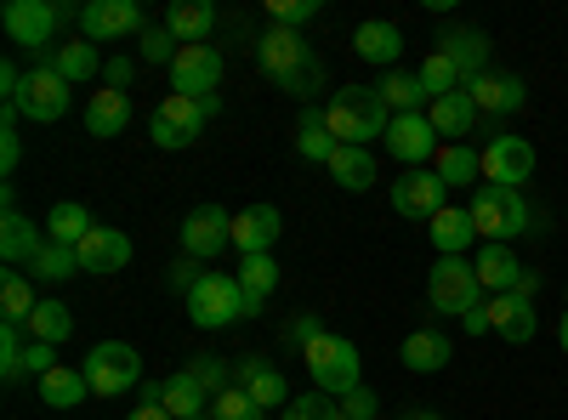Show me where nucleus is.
Segmentation results:
<instances>
[{"instance_id":"1","label":"nucleus","mask_w":568,"mask_h":420,"mask_svg":"<svg viewBox=\"0 0 568 420\" xmlns=\"http://www.w3.org/2000/svg\"><path fill=\"white\" fill-rule=\"evenodd\" d=\"M324 120H329V131H336V143L364 148L369 136H387L393 109L382 103V91H375V85H342L336 98L324 103Z\"/></svg>"},{"instance_id":"2","label":"nucleus","mask_w":568,"mask_h":420,"mask_svg":"<svg viewBox=\"0 0 568 420\" xmlns=\"http://www.w3.org/2000/svg\"><path fill=\"white\" fill-rule=\"evenodd\" d=\"M471 227H478L484 245H511L517 233H529V205H524V188H495V182H478L471 194Z\"/></svg>"},{"instance_id":"3","label":"nucleus","mask_w":568,"mask_h":420,"mask_svg":"<svg viewBox=\"0 0 568 420\" xmlns=\"http://www.w3.org/2000/svg\"><path fill=\"white\" fill-rule=\"evenodd\" d=\"M307 376H313V392H329V398H347L364 387V363H358V347L347 336H318L307 347Z\"/></svg>"},{"instance_id":"4","label":"nucleus","mask_w":568,"mask_h":420,"mask_svg":"<svg viewBox=\"0 0 568 420\" xmlns=\"http://www.w3.org/2000/svg\"><path fill=\"white\" fill-rule=\"evenodd\" d=\"M216 109H222V98H182V91H171V98L154 109V125H149V136L160 148H194V136L216 120Z\"/></svg>"},{"instance_id":"5","label":"nucleus","mask_w":568,"mask_h":420,"mask_svg":"<svg viewBox=\"0 0 568 420\" xmlns=\"http://www.w3.org/2000/svg\"><path fill=\"white\" fill-rule=\"evenodd\" d=\"M426 301H433L444 318H466L471 307H484L478 267H471L466 256H438L433 278H426Z\"/></svg>"},{"instance_id":"6","label":"nucleus","mask_w":568,"mask_h":420,"mask_svg":"<svg viewBox=\"0 0 568 420\" xmlns=\"http://www.w3.org/2000/svg\"><path fill=\"white\" fill-rule=\"evenodd\" d=\"M80 369H85V387L98 398H125L131 387H142V358L125 341H98Z\"/></svg>"},{"instance_id":"7","label":"nucleus","mask_w":568,"mask_h":420,"mask_svg":"<svg viewBox=\"0 0 568 420\" xmlns=\"http://www.w3.org/2000/svg\"><path fill=\"white\" fill-rule=\"evenodd\" d=\"M187 318L200 324V330H227V324L245 318V290L233 273H205L194 290H187Z\"/></svg>"},{"instance_id":"8","label":"nucleus","mask_w":568,"mask_h":420,"mask_svg":"<svg viewBox=\"0 0 568 420\" xmlns=\"http://www.w3.org/2000/svg\"><path fill=\"white\" fill-rule=\"evenodd\" d=\"M23 120H34V125H52V120H63L69 114V80L52 69V63H40L34 58V69L23 74V91H18V103H12Z\"/></svg>"},{"instance_id":"9","label":"nucleus","mask_w":568,"mask_h":420,"mask_svg":"<svg viewBox=\"0 0 568 420\" xmlns=\"http://www.w3.org/2000/svg\"><path fill=\"white\" fill-rule=\"evenodd\" d=\"M182 256H194V262H216L227 245H233V216L222 205H194L182 216Z\"/></svg>"},{"instance_id":"10","label":"nucleus","mask_w":568,"mask_h":420,"mask_svg":"<svg viewBox=\"0 0 568 420\" xmlns=\"http://www.w3.org/2000/svg\"><path fill=\"white\" fill-rule=\"evenodd\" d=\"M0 23H7V40L12 45H29V52L45 58V45H52L63 12L52 7V0H7V12H0Z\"/></svg>"},{"instance_id":"11","label":"nucleus","mask_w":568,"mask_h":420,"mask_svg":"<svg viewBox=\"0 0 568 420\" xmlns=\"http://www.w3.org/2000/svg\"><path fill=\"white\" fill-rule=\"evenodd\" d=\"M125 34H142L136 0H85L80 7V40L103 45V40H125Z\"/></svg>"},{"instance_id":"12","label":"nucleus","mask_w":568,"mask_h":420,"mask_svg":"<svg viewBox=\"0 0 568 420\" xmlns=\"http://www.w3.org/2000/svg\"><path fill=\"white\" fill-rule=\"evenodd\" d=\"M171 85L182 91V98H216V85H222V52H216V45H176Z\"/></svg>"},{"instance_id":"13","label":"nucleus","mask_w":568,"mask_h":420,"mask_svg":"<svg viewBox=\"0 0 568 420\" xmlns=\"http://www.w3.org/2000/svg\"><path fill=\"white\" fill-rule=\"evenodd\" d=\"M529 176H535V143L529 136H495L484 148V182H495V188H524Z\"/></svg>"},{"instance_id":"14","label":"nucleus","mask_w":568,"mask_h":420,"mask_svg":"<svg viewBox=\"0 0 568 420\" xmlns=\"http://www.w3.org/2000/svg\"><path fill=\"white\" fill-rule=\"evenodd\" d=\"M387 154H393L398 165H409V171H420L426 160H438V131H433V120H426V114H393V125H387Z\"/></svg>"},{"instance_id":"15","label":"nucleus","mask_w":568,"mask_h":420,"mask_svg":"<svg viewBox=\"0 0 568 420\" xmlns=\"http://www.w3.org/2000/svg\"><path fill=\"white\" fill-rule=\"evenodd\" d=\"M444 182H438V171H404L398 182H393V211L398 216H409V222H433L438 211H444Z\"/></svg>"},{"instance_id":"16","label":"nucleus","mask_w":568,"mask_h":420,"mask_svg":"<svg viewBox=\"0 0 568 420\" xmlns=\"http://www.w3.org/2000/svg\"><path fill=\"white\" fill-rule=\"evenodd\" d=\"M313 58V45H307V34L302 29H262V40H256V63H262V74L278 85L291 69H302Z\"/></svg>"},{"instance_id":"17","label":"nucleus","mask_w":568,"mask_h":420,"mask_svg":"<svg viewBox=\"0 0 568 420\" xmlns=\"http://www.w3.org/2000/svg\"><path fill=\"white\" fill-rule=\"evenodd\" d=\"M489 307V330L500 336V341H511V347H524V341H535V301L529 296H517V290H506V296H489L484 301Z\"/></svg>"},{"instance_id":"18","label":"nucleus","mask_w":568,"mask_h":420,"mask_svg":"<svg viewBox=\"0 0 568 420\" xmlns=\"http://www.w3.org/2000/svg\"><path fill=\"white\" fill-rule=\"evenodd\" d=\"M466 91H471V103H478V114H495V120H506V114H517L529 103L524 74H478Z\"/></svg>"},{"instance_id":"19","label":"nucleus","mask_w":568,"mask_h":420,"mask_svg":"<svg viewBox=\"0 0 568 420\" xmlns=\"http://www.w3.org/2000/svg\"><path fill=\"white\" fill-rule=\"evenodd\" d=\"M278 233H284L278 205H251V211L233 216V250H240V256H267Z\"/></svg>"},{"instance_id":"20","label":"nucleus","mask_w":568,"mask_h":420,"mask_svg":"<svg viewBox=\"0 0 568 420\" xmlns=\"http://www.w3.org/2000/svg\"><path fill=\"white\" fill-rule=\"evenodd\" d=\"M233 387H245L262 414L291 403V387H284V376H278L273 363H262V358H240V363H233Z\"/></svg>"},{"instance_id":"21","label":"nucleus","mask_w":568,"mask_h":420,"mask_svg":"<svg viewBox=\"0 0 568 420\" xmlns=\"http://www.w3.org/2000/svg\"><path fill=\"white\" fill-rule=\"evenodd\" d=\"M353 52H358L364 63H375V69H398V58H404V29L387 23V18H369V23L353 29Z\"/></svg>"},{"instance_id":"22","label":"nucleus","mask_w":568,"mask_h":420,"mask_svg":"<svg viewBox=\"0 0 568 420\" xmlns=\"http://www.w3.org/2000/svg\"><path fill=\"white\" fill-rule=\"evenodd\" d=\"M438 52L460 69V85L489 74V34L484 29H449V34H438Z\"/></svg>"},{"instance_id":"23","label":"nucleus","mask_w":568,"mask_h":420,"mask_svg":"<svg viewBox=\"0 0 568 420\" xmlns=\"http://www.w3.org/2000/svg\"><path fill=\"white\" fill-rule=\"evenodd\" d=\"M74 256H80V273H120L131 262V239L120 227H91Z\"/></svg>"},{"instance_id":"24","label":"nucleus","mask_w":568,"mask_h":420,"mask_svg":"<svg viewBox=\"0 0 568 420\" xmlns=\"http://www.w3.org/2000/svg\"><path fill=\"white\" fill-rule=\"evenodd\" d=\"M45 245H52V239H45V227H34L23 211H7V216H0V256H7L12 267H18V262L34 267V256H40Z\"/></svg>"},{"instance_id":"25","label":"nucleus","mask_w":568,"mask_h":420,"mask_svg":"<svg viewBox=\"0 0 568 420\" xmlns=\"http://www.w3.org/2000/svg\"><path fill=\"white\" fill-rule=\"evenodd\" d=\"M426 239H433V250H438V256H466V250H471V239H478V227H471V211L444 205L433 222H426Z\"/></svg>"},{"instance_id":"26","label":"nucleus","mask_w":568,"mask_h":420,"mask_svg":"<svg viewBox=\"0 0 568 420\" xmlns=\"http://www.w3.org/2000/svg\"><path fill=\"white\" fill-rule=\"evenodd\" d=\"M449 358H455V347H449L444 330H409L404 336V352H398V363L415 369V376H433V369H444Z\"/></svg>"},{"instance_id":"27","label":"nucleus","mask_w":568,"mask_h":420,"mask_svg":"<svg viewBox=\"0 0 568 420\" xmlns=\"http://www.w3.org/2000/svg\"><path fill=\"white\" fill-rule=\"evenodd\" d=\"M125 125H131V91H91L85 131L91 136H120Z\"/></svg>"},{"instance_id":"28","label":"nucleus","mask_w":568,"mask_h":420,"mask_svg":"<svg viewBox=\"0 0 568 420\" xmlns=\"http://www.w3.org/2000/svg\"><path fill=\"white\" fill-rule=\"evenodd\" d=\"M165 29L176 45H205L211 29H216V12L205 7V0H176V7L165 12Z\"/></svg>"},{"instance_id":"29","label":"nucleus","mask_w":568,"mask_h":420,"mask_svg":"<svg viewBox=\"0 0 568 420\" xmlns=\"http://www.w3.org/2000/svg\"><path fill=\"white\" fill-rule=\"evenodd\" d=\"M471 267H478V285H484L489 296H506L517 278H524V262L511 256V245H484Z\"/></svg>"},{"instance_id":"30","label":"nucleus","mask_w":568,"mask_h":420,"mask_svg":"<svg viewBox=\"0 0 568 420\" xmlns=\"http://www.w3.org/2000/svg\"><path fill=\"white\" fill-rule=\"evenodd\" d=\"M40 63H52V69H58V74H63L69 85H85L91 74H103V58H98V45H91V40H80V34H74L69 45H58V52H45Z\"/></svg>"},{"instance_id":"31","label":"nucleus","mask_w":568,"mask_h":420,"mask_svg":"<svg viewBox=\"0 0 568 420\" xmlns=\"http://www.w3.org/2000/svg\"><path fill=\"white\" fill-rule=\"evenodd\" d=\"M329 176H336V188H347V194H369L375 188V154L369 148H336V160H329Z\"/></svg>"},{"instance_id":"32","label":"nucleus","mask_w":568,"mask_h":420,"mask_svg":"<svg viewBox=\"0 0 568 420\" xmlns=\"http://www.w3.org/2000/svg\"><path fill=\"white\" fill-rule=\"evenodd\" d=\"M426 120H433L438 136H471V125H478V103H471V91H449V98H438L433 109H426Z\"/></svg>"},{"instance_id":"33","label":"nucleus","mask_w":568,"mask_h":420,"mask_svg":"<svg viewBox=\"0 0 568 420\" xmlns=\"http://www.w3.org/2000/svg\"><path fill=\"white\" fill-rule=\"evenodd\" d=\"M240 290H245V318H262V301L278 290V262L273 256H245Z\"/></svg>"},{"instance_id":"34","label":"nucleus","mask_w":568,"mask_h":420,"mask_svg":"<svg viewBox=\"0 0 568 420\" xmlns=\"http://www.w3.org/2000/svg\"><path fill=\"white\" fill-rule=\"evenodd\" d=\"M433 171H438L444 188H471V182L484 176V154H478V148H466V143H449V148H438Z\"/></svg>"},{"instance_id":"35","label":"nucleus","mask_w":568,"mask_h":420,"mask_svg":"<svg viewBox=\"0 0 568 420\" xmlns=\"http://www.w3.org/2000/svg\"><path fill=\"white\" fill-rule=\"evenodd\" d=\"M91 227H98V222H91V211H85V205H74V199H63V205L45 211V239H52V245L80 250V239H85Z\"/></svg>"},{"instance_id":"36","label":"nucleus","mask_w":568,"mask_h":420,"mask_svg":"<svg viewBox=\"0 0 568 420\" xmlns=\"http://www.w3.org/2000/svg\"><path fill=\"white\" fill-rule=\"evenodd\" d=\"M336 131H329V120H324V109H307L302 114V125H296V154L302 160H318V165H329L336 160Z\"/></svg>"},{"instance_id":"37","label":"nucleus","mask_w":568,"mask_h":420,"mask_svg":"<svg viewBox=\"0 0 568 420\" xmlns=\"http://www.w3.org/2000/svg\"><path fill=\"white\" fill-rule=\"evenodd\" d=\"M80 398H91V387H85V369L58 363L52 376H40V403H45V409H80Z\"/></svg>"},{"instance_id":"38","label":"nucleus","mask_w":568,"mask_h":420,"mask_svg":"<svg viewBox=\"0 0 568 420\" xmlns=\"http://www.w3.org/2000/svg\"><path fill=\"white\" fill-rule=\"evenodd\" d=\"M375 91H382V103H387L393 114H426V109H433V98H426L420 74H404V69H393Z\"/></svg>"},{"instance_id":"39","label":"nucleus","mask_w":568,"mask_h":420,"mask_svg":"<svg viewBox=\"0 0 568 420\" xmlns=\"http://www.w3.org/2000/svg\"><path fill=\"white\" fill-rule=\"evenodd\" d=\"M23 330H29V341H45V347H63V341L74 336V313H69L63 301H52V296H45V301L34 307V318L23 324Z\"/></svg>"},{"instance_id":"40","label":"nucleus","mask_w":568,"mask_h":420,"mask_svg":"<svg viewBox=\"0 0 568 420\" xmlns=\"http://www.w3.org/2000/svg\"><path fill=\"white\" fill-rule=\"evenodd\" d=\"M165 409H171L176 420H200V414H211V392L187 376V369H176V376L165 381Z\"/></svg>"},{"instance_id":"41","label":"nucleus","mask_w":568,"mask_h":420,"mask_svg":"<svg viewBox=\"0 0 568 420\" xmlns=\"http://www.w3.org/2000/svg\"><path fill=\"white\" fill-rule=\"evenodd\" d=\"M34 285H29V273H7L0 278V313H7V324H29L34 318Z\"/></svg>"},{"instance_id":"42","label":"nucleus","mask_w":568,"mask_h":420,"mask_svg":"<svg viewBox=\"0 0 568 420\" xmlns=\"http://www.w3.org/2000/svg\"><path fill=\"white\" fill-rule=\"evenodd\" d=\"M34 285H63V278H74L80 273V256L69 250V245H45L40 256H34Z\"/></svg>"},{"instance_id":"43","label":"nucleus","mask_w":568,"mask_h":420,"mask_svg":"<svg viewBox=\"0 0 568 420\" xmlns=\"http://www.w3.org/2000/svg\"><path fill=\"white\" fill-rule=\"evenodd\" d=\"M415 74H420V85H426V98H433V103H438V98H449V91H466V85H460V69H455L444 52H433Z\"/></svg>"},{"instance_id":"44","label":"nucleus","mask_w":568,"mask_h":420,"mask_svg":"<svg viewBox=\"0 0 568 420\" xmlns=\"http://www.w3.org/2000/svg\"><path fill=\"white\" fill-rule=\"evenodd\" d=\"M29 330L23 324H0V381H23V352H29V341H23Z\"/></svg>"},{"instance_id":"45","label":"nucleus","mask_w":568,"mask_h":420,"mask_svg":"<svg viewBox=\"0 0 568 420\" xmlns=\"http://www.w3.org/2000/svg\"><path fill=\"white\" fill-rule=\"evenodd\" d=\"M187 376H194V381L211 392V403H216V398L233 387V369H227L216 352H194V358H187Z\"/></svg>"},{"instance_id":"46","label":"nucleus","mask_w":568,"mask_h":420,"mask_svg":"<svg viewBox=\"0 0 568 420\" xmlns=\"http://www.w3.org/2000/svg\"><path fill=\"white\" fill-rule=\"evenodd\" d=\"M284 420H342V398L329 392H302L284 403Z\"/></svg>"},{"instance_id":"47","label":"nucleus","mask_w":568,"mask_h":420,"mask_svg":"<svg viewBox=\"0 0 568 420\" xmlns=\"http://www.w3.org/2000/svg\"><path fill=\"white\" fill-rule=\"evenodd\" d=\"M318 85H324V63H318V52H313L302 69H291V74L278 80V91H291V98H302L307 109H313V91H318Z\"/></svg>"},{"instance_id":"48","label":"nucleus","mask_w":568,"mask_h":420,"mask_svg":"<svg viewBox=\"0 0 568 420\" xmlns=\"http://www.w3.org/2000/svg\"><path fill=\"white\" fill-rule=\"evenodd\" d=\"M211 420H262V409L251 403V392H245V387H227V392L211 403Z\"/></svg>"},{"instance_id":"49","label":"nucleus","mask_w":568,"mask_h":420,"mask_svg":"<svg viewBox=\"0 0 568 420\" xmlns=\"http://www.w3.org/2000/svg\"><path fill=\"white\" fill-rule=\"evenodd\" d=\"M171 29L165 23H154V29H142L136 34V52H142V63H176V52H171Z\"/></svg>"},{"instance_id":"50","label":"nucleus","mask_w":568,"mask_h":420,"mask_svg":"<svg viewBox=\"0 0 568 420\" xmlns=\"http://www.w3.org/2000/svg\"><path fill=\"white\" fill-rule=\"evenodd\" d=\"M313 12H318V0H267V18H273V29H302Z\"/></svg>"},{"instance_id":"51","label":"nucleus","mask_w":568,"mask_h":420,"mask_svg":"<svg viewBox=\"0 0 568 420\" xmlns=\"http://www.w3.org/2000/svg\"><path fill=\"white\" fill-rule=\"evenodd\" d=\"M18 160H23V143H18V109L7 103V114H0V171H18Z\"/></svg>"},{"instance_id":"52","label":"nucleus","mask_w":568,"mask_h":420,"mask_svg":"<svg viewBox=\"0 0 568 420\" xmlns=\"http://www.w3.org/2000/svg\"><path fill=\"white\" fill-rule=\"evenodd\" d=\"M58 369V347H45V341H29V352H23V376H52Z\"/></svg>"},{"instance_id":"53","label":"nucleus","mask_w":568,"mask_h":420,"mask_svg":"<svg viewBox=\"0 0 568 420\" xmlns=\"http://www.w3.org/2000/svg\"><path fill=\"white\" fill-rule=\"evenodd\" d=\"M375 409H382V398H375L369 387H358V392L342 398V420H375Z\"/></svg>"},{"instance_id":"54","label":"nucleus","mask_w":568,"mask_h":420,"mask_svg":"<svg viewBox=\"0 0 568 420\" xmlns=\"http://www.w3.org/2000/svg\"><path fill=\"white\" fill-rule=\"evenodd\" d=\"M200 278H205V262H194V256H182V262L171 267V285H176L182 296H187V290H194V285H200Z\"/></svg>"},{"instance_id":"55","label":"nucleus","mask_w":568,"mask_h":420,"mask_svg":"<svg viewBox=\"0 0 568 420\" xmlns=\"http://www.w3.org/2000/svg\"><path fill=\"white\" fill-rule=\"evenodd\" d=\"M131 74H136V63H131V58H109V63H103L109 91H131Z\"/></svg>"},{"instance_id":"56","label":"nucleus","mask_w":568,"mask_h":420,"mask_svg":"<svg viewBox=\"0 0 568 420\" xmlns=\"http://www.w3.org/2000/svg\"><path fill=\"white\" fill-rule=\"evenodd\" d=\"M318 336H324V330H318V318H313V313H302V318H296V324H291V341H296V347H302V352H307V347H313V341H318Z\"/></svg>"},{"instance_id":"57","label":"nucleus","mask_w":568,"mask_h":420,"mask_svg":"<svg viewBox=\"0 0 568 420\" xmlns=\"http://www.w3.org/2000/svg\"><path fill=\"white\" fill-rule=\"evenodd\" d=\"M460 324H466V336H489V307H471Z\"/></svg>"},{"instance_id":"58","label":"nucleus","mask_w":568,"mask_h":420,"mask_svg":"<svg viewBox=\"0 0 568 420\" xmlns=\"http://www.w3.org/2000/svg\"><path fill=\"white\" fill-rule=\"evenodd\" d=\"M125 420H176V414H171L165 403H136V409H131Z\"/></svg>"},{"instance_id":"59","label":"nucleus","mask_w":568,"mask_h":420,"mask_svg":"<svg viewBox=\"0 0 568 420\" xmlns=\"http://www.w3.org/2000/svg\"><path fill=\"white\" fill-rule=\"evenodd\" d=\"M511 290L535 301V296H540V273H529V267H524V278H517V285H511Z\"/></svg>"},{"instance_id":"60","label":"nucleus","mask_w":568,"mask_h":420,"mask_svg":"<svg viewBox=\"0 0 568 420\" xmlns=\"http://www.w3.org/2000/svg\"><path fill=\"white\" fill-rule=\"evenodd\" d=\"M557 347H562V352H568V313H562V318H557Z\"/></svg>"},{"instance_id":"61","label":"nucleus","mask_w":568,"mask_h":420,"mask_svg":"<svg viewBox=\"0 0 568 420\" xmlns=\"http://www.w3.org/2000/svg\"><path fill=\"white\" fill-rule=\"evenodd\" d=\"M409 420H444V414H433V409H415Z\"/></svg>"},{"instance_id":"62","label":"nucleus","mask_w":568,"mask_h":420,"mask_svg":"<svg viewBox=\"0 0 568 420\" xmlns=\"http://www.w3.org/2000/svg\"><path fill=\"white\" fill-rule=\"evenodd\" d=\"M200 420H211V414H200Z\"/></svg>"}]
</instances>
